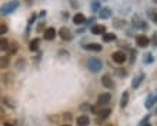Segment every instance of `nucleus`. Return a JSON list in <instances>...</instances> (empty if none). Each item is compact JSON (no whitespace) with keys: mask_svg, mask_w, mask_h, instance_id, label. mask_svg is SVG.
I'll use <instances>...</instances> for the list:
<instances>
[{"mask_svg":"<svg viewBox=\"0 0 157 126\" xmlns=\"http://www.w3.org/2000/svg\"><path fill=\"white\" fill-rule=\"evenodd\" d=\"M19 6V2L17 0H14V2H10V3H6L5 6L0 7V13L2 14H10L12 12H14Z\"/></svg>","mask_w":157,"mask_h":126,"instance_id":"nucleus-2","label":"nucleus"},{"mask_svg":"<svg viewBox=\"0 0 157 126\" xmlns=\"http://www.w3.org/2000/svg\"><path fill=\"white\" fill-rule=\"evenodd\" d=\"M113 24H116V26H119V27H122L123 24H126V23H124L123 20H116V22H114V23H113Z\"/></svg>","mask_w":157,"mask_h":126,"instance_id":"nucleus-30","label":"nucleus"},{"mask_svg":"<svg viewBox=\"0 0 157 126\" xmlns=\"http://www.w3.org/2000/svg\"><path fill=\"white\" fill-rule=\"evenodd\" d=\"M92 33L93 35H103V33H106V26H103V24H94L93 27H92Z\"/></svg>","mask_w":157,"mask_h":126,"instance_id":"nucleus-14","label":"nucleus"},{"mask_svg":"<svg viewBox=\"0 0 157 126\" xmlns=\"http://www.w3.org/2000/svg\"><path fill=\"white\" fill-rule=\"evenodd\" d=\"M153 22L157 24V12H154L153 13Z\"/></svg>","mask_w":157,"mask_h":126,"instance_id":"nucleus-31","label":"nucleus"},{"mask_svg":"<svg viewBox=\"0 0 157 126\" xmlns=\"http://www.w3.org/2000/svg\"><path fill=\"white\" fill-rule=\"evenodd\" d=\"M9 48V40L6 37H0V50H7Z\"/></svg>","mask_w":157,"mask_h":126,"instance_id":"nucleus-21","label":"nucleus"},{"mask_svg":"<svg viewBox=\"0 0 157 126\" xmlns=\"http://www.w3.org/2000/svg\"><path fill=\"white\" fill-rule=\"evenodd\" d=\"M110 100H111L110 93H101V95H99V97H97V105H99V106H106Z\"/></svg>","mask_w":157,"mask_h":126,"instance_id":"nucleus-7","label":"nucleus"},{"mask_svg":"<svg viewBox=\"0 0 157 126\" xmlns=\"http://www.w3.org/2000/svg\"><path fill=\"white\" fill-rule=\"evenodd\" d=\"M99 6H100V2L99 0H94L92 3V12H97L99 10Z\"/></svg>","mask_w":157,"mask_h":126,"instance_id":"nucleus-25","label":"nucleus"},{"mask_svg":"<svg viewBox=\"0 0 157 126\" xmlns=\"http://www.w3.org/2000/svg\"><path fill=\"white\" fill-rule=\"evenodd\" d=\"M84 22H86L84 14H82V13H77V14H74V17H73V23H74V24H83Z\"/></svg>","mask_w":157,"mask_h":126,"instance_id":"nucleus-16","label":"nucleus"},{"mask_svg":"<svg viewBox=\"0 0 157 126\" xmlns=\"http://www.w3.org/2000/svg\"><path fill=\"white\" fill-rule=\"evenodd\" d=\"M128 103V92H123L122 93V100H120V108L124 109Z\"/></svg>","mask_w":157,"mask_h":126,"instance_id":"nucleus-17","label":"nucleus"},{"mask_svg":"<svg viewBox=\"0 0 157 126\" xmlns=\"http://www.w3.org/2000/svg\"><path fill=\"white\" fill-rule=\"evenodd\" d=\"M62 126H70V125H62Z\"/></svg>","mask_w":157,"mask_h":126,"instance_id":"nucleus-35","label":"nucleus"},{"mask_svg":"<svg viewBox=\"0 0 157 126\" xmlns=\"http://www.w3.org/2000/svg\"><path fill=\"white\" fill-rule=\"evenodd\" d=\"M153 39H154V42H153V45H154V46H157V33H154V36H153Z\"/></svg>","mask_w":157,"mask_h":126,"instance_id":"nucleus-32","label":"nucleus"},{"mask_svg":"<svg viewBox=\"0 0 157 126\" xmlns=\"http://www.w3.org/2000/svg\"><path fill=\"white\" fill-rule=\"evenodd\" d=\"M5 126H12V125L10 123H5Z\"/></svg>","mask_w":157,"mask_h":126,"instance_id":"nucleus-33","label":"nucleus"},{"mask_svg":"<svg viewBox=\"0 0 157 126\" xmlns=\"http://www.w3.org/2000/svg\"><path fill=\"white\" fill-rule=\"evenodd\" d=\"M39 45H40V40H39V39H33L29 45V49L32 52H36V50L39 49Z\"/></svg>","mask_w":157,"mask_h":126,"instance_id":"nucleus-20","label":"nucleus"},{"mask_svg":"<svg viewBox=\"0 0 157 126\" xmlns=\"http://www.w3.org/2000/svg\"><path fill=\"white\" fill-rule=\"evenodd\" d=\"M143 79H144V75H143V73H141V75H139V78H134L133 82H131V88H133V89H137V88L140 86V83H141V80H143Z\"/></svg>","mask_w":157,"mask_h":126,"instance_id":"nucleus-19","label":"nucleus"},{"mask_svg":"<svg viewBox=\"0 0 157 126\" xmlns=\"http://www.w3.org/2000/svg\"><path fill=\"white\" fill-rule=\"evenodd\" d=\"M156 102H157V92H153V93H150V95L147 96V99H146V102H144L146 109H150Z\"/></svg>","mask_w":157,"mask_h":126,"instance_id":"nucleus-8","label":"nucleus"},{"mask_svg":"<svg viewBox=\"0 0 157 126\" xmlns=\"http://www.w3.org/2000/svg\"><path fill=\"white\" fill-rule=\"evenodd\" d=\"M59 36L62 37L64 42H70L73 39V35H71V32L67 27H62V29L59 30Z\"/></svg>","mask_w":157,"mask_h":126,"instance_id":"nucleus-5","label":"nucleus"},{"mask_svg":"<svg viewBox=\"0 0 157 126\" xmlns=\"http://www.w3.org/2000/svg\"><path fill=\"white\" fill-rule=\"evenodd\" d=\"M117 39V36L114 33H103V40L106 43H110V42H114Z\"/></svg>","mask_w":157,"mask_h":126,"instance_id":"nucleus-18","label":"nucleus"},{"mask_svg":"<svg viewBox=\"0 0 157 126\" xmlns=\"http://www.w3.org/2000/svg\"><path fill=\"white\" fill-rule=\"evenodd\" d=\"M104 126H113V125H110V123H109V125H104Z\"/></svg>","mask_w":157,"mask_h":126,"instance_id":"nucleus-34","label":"nucleus"},{"mask_svg":"<svg viewBox=\"0 0 157 126\" xmlns=\"http://www.w3.org/2000/svg\"><path fill=\"white\" fill-rule=\"evenodd\" d=\"M101 85L104 88H107V89H113L114 88V80H113V78L110 75H103L101 76Z\"/></svg>","mask_w":157,"mask_h":126,"instance_id":"nucleus-4","label":"nucleus"},{"mask_svg":"<svg viewBox=\"0 0 157 126\" xmlns=\"http://www.w3.org/2000/svg\"><path fill=\"white\" fill-rule=\"evenodd\" d=\"M83 48L86 50H92V52H101L103 46L99 43H87V45H83Z\"/></svg>","mask_w":157,"mask_h":126,"instance_id":"nucleus-11","label":"nucleus"},{"mask_svg":"<svg viewBox=\"0 0 157 126\" xmlns=\"http://www.w3.org/2000/svg\"><path fill=\"white\" fill-rule=\"evenodd\" d=\"M56 35H57V32H56L54 27H47V29L44 30V33H43V36H44L46 40H53V39L56 37Z\"/></svg>","mask_w":157,"mask_h":126,"instance_id":"nucleus-9","label":"nucleus"},{"mask_svg":"<svg viewBox=\"0 0 157 126\" xmlns=\"http://www.w3.org/2000/svg\"><path fill=\"white\" fill-rule=\"evenodd\" d=\"M76 123H77V126H89L90 125V119L86 115H82V116H79L76 119Z\"/></svg>","mask_w":157,"mask_h":126,"instance_id":"nucleus-12","label":"nucleus"},{"mask_svg":"<svg viewBox=\"0 0 157 126\" xmlns=\"http://www.w3.org/2000/svg\"><path fill=\"white\" fill-rule=\"evenodd\" d=\"M7 26L6 24H0V35H5V33H7Z\"/></svg>","mask_w":157,"mask_h":126,"instance_id":"nucleus-26","label":"nucleus"},{"mask_svg":"<svg viewBox=\"0 0 157 126\" xmlns=\"http://www.w3.org/2000/svg\"><path fill=\"white\" fill-rule=\"evenodd\" d=\"M111 14H113V12H111L110 7H103V9L99 12L100 19H110Z\"/></svg>","mask_w":157,"mask_h":126,"instance_id":"nucleus-13","label":"nucleus"},{"mask_svg":"<svg viewBox=\"0 0 157 126\" xmlns=\"http://www.w3.org/2000/svg\"><path fill=\"white\" fill-rule=\"evenodd\" d=\"M133 24L134 26H137L139 29H143V30L147 29V23H146V22H141L139 16H134L133 17Z\"/></svg>","mask_w":157,"mask_h":126,"instance_id":"nucleus-15","label":"nucleus"},{"mask_svg":"<svg viewBox=\"0 0 157 126\" xmlns=\"http://www.w3.org/2000/svg\"><path fill=\"white\" fill-rule=\"evenodd\" d=\"M9 66V57H0V67Z\"/></svg>","mask_w":157,"mask_h":126,"instance_id":"nucleus-24","label":"nucleus"},{"mask_svg":"<svg viewBox=\"0 0 157 126\" xmlns=\"http://www.w3.org/2000/svg\"><path fill=\"white\" fill-rule=\"evenodd\" d=\"M111 59L114 60V63H119V65H122V63H124L126 62V59H127V56H126V53L124 52H114L113 53V56H111Z\"/></svg>","mask_w":157,"mask_h":126,"instance_id":"nucleus-3","label":"nucleus"},{"mask_svg":"<svg viewBox=\"0 0 157 126\" xmlns=\"http://www.w3.org/2000/svg\"><path fill=\"white\" fill-rule=\"evenodd\" d=\"M116 73H119V76L123 78V76H126V70H123V69H117Z\"/></svg>","mask_w":157,"mask_h":126,"instance_id":"nucleus-28","label":"nucleus"},{"mask_svg":"<svg viewBox=\"0 0 157 126\" xmlns=\"http://www.w3.org/2000/svg\"><path fill=\"white\" fill-rule=\"evenodd\" d=\"M153 62V56L151 54H146L144 56V63H151Z\"/></svg>","mask_w":157,"mask_h":126,"instance_id":"nucleus-27","label":"nucleus"},{"mask_svg":"<svg viewBox=\"0 0 157 126\" xmlns=\"http://www.w3.org/2000/svg\"><path fill=\"white\" fill-rule=\"evenodd\" d=\"M110 113H111V109H110V108L100 109L99 112H97V116H99V120H97V122H100V120H104V119H107V118L110 116Z\"/></svg>","mask_w":157,"mask_h":126,"instance_id":"nucleus-10","label":"nucleus"},{"mask_svg":"<svg viewBox=\"0 0 157 126\" xmlns=\"http://www.w3.org/2000/svg\"><path fill=\"white\" fill-rule=\"evenodd\" d=\"M9 54H16L17 53V49H19V46H17V43H13L12 46H9Z\"/></svg>","mask_w":157,"mask_h":126,"instance_id":"nucleus-22","label":"nucleus"},{"mask_svg":"<svg viewBox=\"0 0 157 126\" xmlns=\"http://www.w3.org/2000/svg\"><path fill=\"white\" fill-rule=\"evenodd\" d=\"M136 43H137L139 48H147L150 45V39L147 36H144V35H139L136 37Z\"/></svg>","mask_w":157,"mask_h":126,"instance_id":"nucleus-6","label":"nucleus"},{"mask_svg":"<svg viewBox=\"0 0 157 126\" xmlns=\"http://www.w3.org/2000/svg\"><path fill=\"white\" fill-rule=\"evenodd\" d=\"M149 119H150V115H147V116H144L143 118V120L139 123V126H151L150 123H149Z\"/></svg>","mask_w":157,"mask_h":126,"instance_id":"nucleus-23","label":"nucleus"},{"mask_svg":"<svg viewBox=\"0 0 157 126\" xmlns=\"http://www.w3.org/2000/svg\"><path fill=\"white\" fill-rule=\"evenodd\" d=\"M87 67L92 70V72H100L101 70V67H103V63H101V60L97 59V57H90L87 60Z\"/></svg>","mask_w":157,"mask_h":126,"instance_id":"nucleus-1","label":"nucleus"},{"mask_svg":"<svg viewBox=\"0 0 157 126\" xmlns=\"http://www.w3.org/2000/svg\"><path fill=\"white\" fill-rule=\"evenodd\" d=\"M89 110H90L92 113H97V112H99V109H97V106H93V105H92V106L89 108Z\"/></svg>","mask_w":157,"mask_h":126,"instance_id":"nucleus-29","label":"nucleus"}]
</instances>
